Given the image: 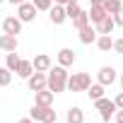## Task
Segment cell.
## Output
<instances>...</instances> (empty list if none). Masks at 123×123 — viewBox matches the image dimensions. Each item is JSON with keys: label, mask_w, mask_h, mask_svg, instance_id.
<instances>
[{"label": "cell", "mask_w": 123, "mask_h": 123, "mask_svg": "<svg viewBox=\"0 0 123 123\" xmlns=\"http://www.w3.org/2000/svg\"><path fill=\"white\" fill-rule=\"evenodd\" d=\"M65 82H68V68L55 65V68L48 70V75H46V89H51L53 94H60V92H65Z\"/></svg>", "instance_id": "obj_1"}, {"label": "cell", "mask_w": 123, "mask_h": 123, "mask_svg": "<svg viewBox=\"0 0 123 123\" xmlns=\"http://www.w3.org/2000/svg\"><path fill=\"white\" fill-rule=\"evenodd\" d=\"M89 85H92L89 73H73V75H68V82H65V87L70 92H87Z\"/></svg>", "instance_id": "obj_2"}, {"label": "cell", "mask_w": 123, "mask_h": 123, "mask_svg": "<svg viewBox=\"0 0 123 123\" xmlns=\"http://www.w3.org/2000/svg\"><path fill=\"white\" fill-rule=\"evenodd\" d=\"M94 106H97V111H99V116H101V121H104V123H109V121H111V116L116 113V104H113L111 99H106V97L97 99V101H94Z\"/></svg>", "instance_id": "obj_3"}, {"label": "cell", "mask_w": 123, "mask_h": 123, "mask_svg": "<svg viewBox=\"0 0 123 123\" xmlns=\"http://www.w3.org/2000/svg\"><path fill=\"white\" fill-rule=\"evenodd\" d=\"M36 7H34V3H22V5H17V19L24 24V22H34L36 19Z\"/></svg>", "instance_id": "obj_4"}, {"label": "cell", "mask_w": 123, "mask_h": 123, "mask_svg": "<svg viewBox=\"0 0 123 123\" xmlns=\"http://www.w3.org/2000/svg\"><path fill=\"white\" fill-rule=\"evenodd\" d=\"M80 31V41L85 43V46H89V43H94L97 41V36H99V31H97V27L89 22V24H85L82 29H77Z\"/></svg>", "instance_id": "obj_5"}, {"label": "cell", "mask_w": 123, "mask_h": 123, "mask_svg": "<svg viewBox=\"0 0 123 123\" xmlns=\"http://www.w3.org/2000/svg\"><path fill=\"white\" fill-rule=\"evenodd\" d=\"M97 80H99V85L109 87V85H113V82H116V70H113L111 65H104V68H99Z\"/></svg>", "instance_id": "obj_6"}, {"label": "cell", "mask_w": 123, "mask_h": 123, "mask_svg": "<svg viewBox=\"0 0 123 123\" xmlns=\"http://www.w3.org/2000/svg\"><path fill=\"white\" fill-rule=\"evenodd\" d=\"M27 85H29V89L31 92H39V89H43L46 87V73H31L29 77H27Z\"/></svg>", "instance_id": "obj_7"}, {"label": "cell", "mask_w": 123, "mask_h": 123, "mask_svg": "<svg viewBox=\"0 0 123 123\" xmlns=\"http://www.w3.org/2000/svg\"><path fill=\"white\" fill-rule=\"evenodd\" d=\"M48 17H51V24H63L65 19H68V15H65V5H51V10H48Z\"/></svg>", "instance_id": "obj_8"}, {"label": "cell", "mask_w": 123, "mask_h": 123, "mask_svg": "<svg viewBox=\"0 0 123 123\" xmlns=\"http://www.w3.org/2000/svg\"><path fill=\"white\" fill-rule=\"evenodd\" d=\"M31 65H34V70H36V73H48V70H51V55H46V53L34 55Z\"/></svg>", "instance_id": "obj_9"}, {"label": "cell", "mask_w": 123, "mask_h": 123, "mask_svg": "<svg viewBox=\"0 0 123 123\" xmlns=\"http://www.w3.org/2000/svg\"><path fill=\"white\" fill-rule=\"evenodd\" d=\"M75 60H77V55H75V51H73V48H60V51H58V65L70 68Z\"/></svg>", "instance_id": "obj_10"}, {"label": "cell", "mask_w": 123, "mask_h": 123, "mask_svg": "<svg viewBox=\"0 0 123 123\" xmlns=\"http://www.w3.org/2000/svg\"><path fill=\"white\" fill-rule=\"evenodd\" d=\"M3 31H5V34H15V36L22 31V22L17 19V15H15V17H5V19H3Z\"/></svg>", "instance_id": "obj_11"}, {"label": "cell", "mask_w": 123, "mask_h": 123, "mask_svg": "<svg viewBox=\"0 0 123 123\" xmlns=\"http://www.w3.org/2000/svg\"><path fill=\"white\" fill-rule=\"evenodd\" d=\"M17 46H19V41H17V36L15 34H3L0 36V51H17Z\"/></svg>", "instance_id": "obj_12"}, {"label": "cell", "mask_w": 123, "mask_h": 123, "mask_svg": "<svg viewBox=\"0 0 123 123\" xmlns=\"http://www.w3.org/2000/svg\"><path fill=\"white\" fill-rule=\"evenodd\" d=\"M34 104H41V106H51L53 104V92L51 89H39V92H34Z\"/></svg>", "instance_id": "obj_13"}, {"label": "cell", "mask_w": 123, "mask_h": 123, "mask_svg": "<svg viewBox=\"0 0 123 123\" xmlns=\"http://www.w3.org/2000/svg\"><path fill=\"white\" fill-rule=\"evenodd\" d=\"M65 121L68 123H85V111L80 106H70L68 113H65Z\"/></svg>", "instance_id": "obj_14"}, {"label": "cell", "mask_w": 123, "mask_h": 123, "mask_svg": "<svg viewBox=\"0 0 123 123\" xmlns=\"http://www.w3.org/2000/svg\"><path fill=\"white\" fill-rule=\"evenodd\" d=\"M87 15H89V22H92L94 27H97L101 19H106V17H109V12H106L104 7H89V10H87Z\"/></svg>", "instance_id": "obj_15"}, {"label": "cell", "mask_w": 123, "mask_h": 123, "mask_svg": "<svg viewBox=\"0 0 123 123\" xmlns=\"http://www.w3.org/2000/svg\"><path fill=\"white\" fill-rule=\"evenodd\" d=\"M94 43H97L99 51H111V48H113V39H111V34H99Z\"/></svg>", "instance_id": "obj_16"}, {"label": "cell", "mask_w": 123, "mask_h": 123, "mask_svg": "<svg viewBox=\"0 0 123 123\" xmlns=\"http://www.w3.org/2000/svg\"><path fill=\"white\" fill-rule=\"evenodd\" d=\"M113 29H116V22H113V17H111V15L97 24V31H99V34H111Z\"/></svg>", "instance_id": "obj_17"}, {"label": "cell", "mask_w": 123, "mask_h": 123, "mask_svg": "<svg viewBox=\"0 0 123 123\" xmlns=\"http://www.w3.org/2000/svg\"><path fill=\"white\" fill-rule=\"evenodd\" d=\"M15 73H17L19 77H24V80H27V77L34 73V65H31V60H19V65H17V70H15Z\"/></svg>", "instance_id": "obj_18"}, {"label": "cell", "mask_w": 123, "mask_h": 123, "mask_svg": "<svg viewBox=\"0 0 123 123\" xmlns=\"http://www.w3.org/2000/svg\"><path fill=\"white\" fill-rule=\"evenodd\" d=\"M19 60H22V58L17 55V51H10V53H7V58H5V68H7L10 73H15V70H17V65H19Z\"/></svg>", "instance_id": "obj_19"}, {"label": "cell", "mask_w": 123, "mask_h": 123, "mask_svg": "<svg viewBox=\"0 0 123 123\" xmlns=\"http://www.w3.org/2000/svg\"><path fill=\"white\" fill-rule=\"evenodd\" d=\"M87 94H89L92 101L101 99V97H104V85H99V82H97V85H89V87H87Z\"/></svg>", "instance_id": "obj_20"}, {"label": "cell", "mask_w": 123, "mask_h": 123, "mask_svg": "<svg viewBox=\"0 0 123 123\" xmlns=\"http://www.w3.org/2000/svg\"><path fill=\"white\" fill-rule=\"evenodd\" d=\"M73 24H75V29H82L85 24H89V15H87V10H80L77 17L73 19Z\"/></svg>", "instance_id": "obj_21"}, {"label": "cell", "mask_w": 123, "mask_h": 123, "mask_svg": "<svg viewBox=\"0 0 123 123\" xmlns=\"http://www.w3.org/2000/svg\"><path fill=\"white\" fill-rule=\"evenodd\" d=\"M121 7H123V3H121V0H106V3H104V10H106L111 17H113V15L121 10Z\"/></svg>", "instance_id": "obj_22"}, {"label": "cell", "mask_w": 123, "mask_h": 123, "mask_svg": "<svg viewBox=\"0 0 123 123\" xmlns=\"http://www.w3.org/2000/svg\"><path fill=\"white\" fill-rule=\"evenodd\" d=\"M46 109H48V106H41V104H34V109L29 111V118H31V121H41V118H43V113H46Z\"/></svg>", "instance_id": "obj_23"}, {"label": "cell", "mask_w": 123, "mask_h": 123, "mask_svg": "<svg viewBox=\"0 0 123 123\" xmlns=\"http://www.w3.org/2000/svg\"><path fill=\"white\" fill-rule=\"evenodd\" d=\"M12 82V73L7 68H0V87H7Z\"/></svg>", "instance_id": "obj_24"}, {"label": "cell", "mask_w": 123, "mask_h": 123, "mask_svg": "<svg viewBox=\"0 0 123 123\" xmlns=\"http://www.w3.org/2000/svg\"><path fill=\"white\" fill-rule=\"evenodd\" d=\"M80 10H82V7H80L77 3H70V5H65V15H68V19H75Z\"/></svg>", "instance_id": "obj_25"}, {"label": "cell", "mask_w": 123, "mask_h": 123, "mask_svg": "<svg viewBox=\"0 0 123 123\" xmlns=\"http://www.w3.org/2000/svg\"><path fill=\"white\" fill-rule=\"evenodd\" d=\"M55 121H58V113L53 111V106H48L46 113H43V118H41V123H55Z\"/></svg>", "instance_id": "obj_26"}, {"label": "cell", "mask_w": 123, "mask_h": 123, "mask_svg": "<svg viewBox=\"0 0 123 123\" xmlns=\"http://www.w3.org/2000/svg\"><path fill=\"white\" fill-rule=\"evenodd\" d=\"M51 5H53V0H34L36 10H51Z\"/></svg>", "instance_id": "obj_27"}, {"label": "cell", "mask_w": 123, "mask_h": 123, "mask_svg": "<svg viewBox=\"0 0 123 123\" xmlns=\"http://www.w3.org/2000/svg\"><path fill=\"white\" fill-rule=\"evenodd\" d=\"M113 22H116V27H123V7L113 15Z\"/></svg>", "instance_id": "obj_28"}, {"label": "cell", "mask_w": 123, "mask_h": 123, "mask_svg": "<svg viewBox=\"0 0 123 123\" xmlns=\"http://www.w3.org/2000/svg\"><path fill=\"white\" fill-rule=\"evenodd\" d=\"M113 51L116 53H123V39H116L113 41Z\"/></svg>", "instance_id": "obj_29"}, {"label": "cell", "mask_w": 123, "mask_h": 123, "mask_svg": "<svg viewBox=\"0 0 123 123\" xmlns=\"http://www.w3.org/2000/svg\"><path fill=\"white\" fill-rule=\"evenodd\" d=\"M113 104H116V109H123V92H121V94H116Z\"/></svg>", "instance_id": "obj_30"}, {"label": "cell", "mask_w": 123, "mask_h": 123, "mask_svg": "<svg viewBox=\"0 0 123 123\" xmlns=\"http://www.w3.org/2000/svg\"><path fill=\"white\" fill-rule=\"evenodd\" d=\"M106 0H89V7H104Z\"/></svg>", "instance_id": "obj_31"}, {"label": "cell", "mask_w": 123, "mask_h": 123, "mask_svg": "<svg viewBox=\"0 0 123 123\" xmlns=\"http://www.w3.org/2000/svg\"><path fill=\"white\" fill-rule=\"evenodd\" d=\"M113 116H116V123H123V109H116Z\"/></svg>", "instance_id": "obj_32"}, {"label": "cell", "mask_w": 123, "mask_h": 123, "mask_svg": "<svg viewBox=\"0 0 123 123\" xmlns=\"http://www.w3.org/2000/svg\"><path fill=\"white\" fill-rule=\"evenodd\" d=\"M55 5H70V3H77V0H53Z\"/></svg>", "instance_id": "obj_33"}, {"label": "cell", "mask_w": 123, "mask_h": 123, "mask_svg": "<svg viewBox=\"0 0 123 123\" xmlns=\"http://www.w3.org/2000/svg\"><path fill=\"white\" fill-rule=\"evenodd\" d=\"M7 3H12V5H22V3H27V0H7Z\"/></svg>", "instance_id": "obj_34"}, {"label": "cell", "mask_w": 123, "mask_h": 123, "mask_svg": "<svg viewBox=\"0 0 123 123\" xmlns=\"http://www.w3.org/2000/svg\"><path fill=\"white\" fill-rule=\"evenodd\" d=\"M17 123H34V121H31V118H19Z\"/></svg>", "instance_id": "obj_35"}, {"label": "cell", "mask_w": 123, "mask_h": 123, "mask_svg": "<svg viewBox=\"0 0 123 123\" xmlns=\"http://www.w3.org/2000/svg\"><path fill=\"white\" fill-rule=\"evenodd\" d=\"M121 87H123V75H121Z\"/></svg>", "instance_id": "obj_36"}, {"label": "cell", "mask_w": 123, "mask_h": 123, "mask_svg": "<svg viewBox=\"0 0 123 123\" xmlns=\"http://www.w3.org/2000/svg\"><path fill=\"white\" fill-rule=\"evenodd\" d=\"M0 5H3V0H0Z\"/></svg>", "instance_id": "obj_37"}]
</instances>
